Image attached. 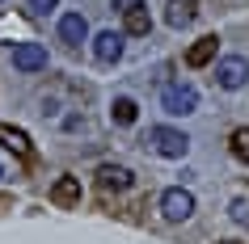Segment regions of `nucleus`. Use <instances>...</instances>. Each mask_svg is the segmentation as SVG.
<instances>
[{"label": "nucleus", "instance_id": "obj_17", "mask_svg": "<svg viewBox=\"0 0 249 244\" xmlns=\"http://www.w3.org/2000/svg\"><path fill=\"white\" fill-rule=\"evenodd\" d=\"M59 9V0H30V13L34 17H47V13H55Z\"/></svg>", "mask_w": 249, "mask_h": 244}, {"label": "nucleus", "instance_id": "obj_20", "mask_svg": "<svg viewBox=\"0 0 249 244\" xmlns=\"http://www.w3.org/2000/svg\"><path fill=\"white\" fill-rule=\"evenodd\" d=\"M0 177H4V168H0Z\"/></svg>", "mask_w": 249, "mask_h": 244}, {"label": "nucleus", "instance_id": "obj_1", "mask_svg": "<svg viewBox=\"0 0 249 244\" xmlns=\"http://www.w3.org/2000/svg\"><path fill=\"white\" fill-rule=\"evenodd\" d=\"M148 143H152V152L165 156V160H182L190 152V135L178 127H152L148 130Z\"/></svg>", "mask_w": 249, "mask_h": 244}, {"label": "nucleus", "instance_id": "obj_16", "mask_svg": "<svg viewBox=\"0 0 249 244\" xmlns=\"http://www.w3.org/2000/svg\"><path fill=\"white\" fill-rule=\"evenodd\" d=\"M228 215H232V223H249V198H232Z\"/></svg>", "mask_w": 249, "mask_h": 244}, {"label": "nucleus", "instance_id": "obj_4", "mask_svg": "<svg viewBox=\"0 0 249 244\" xmlns=\"http://www.w3.org/2000/svg\"><path fill=\"white\" fill-rule=\"evenodd\" d=\"M160 215L169 219V223H186V219L195 215V194L182 190V185H169V190L160 194Z\"/></svg>", "mask_w": 249, "mask_h": 244}, {"label": "nucleus", "instance_id": "obj_18", "mask_svg": "<svg viewBox=\"0 0 249 244\" xmlns=\"http://www.w3.org/2000/svg\"><path fill=\"white\" fill-rule=\"evenodd\" d=\"M110 4H114L118 13H127V9H131V4H140V0H110Z\"/></svg>", "mask_w": 249, "mask_h": 244}, {"label": "nucleus", "instance_id": "obj_3", "mask_svg": "<svg viewBox=\"0 0 249 244\" xmlns=\"http://www.w3.org/2000/svg\"><path fill=\"white\" fill-rule=\"evenodd\" d=\"M215 84L224 93H236L249 84V59L245 55H224L220 64H215Z\"/></svg>", "mask_w": 249, "mask_h": 244}, {"label": "nucleus", "instance_id": "obj_5", "mask_svg": "<svg viewBox=\"0 0 249 244\" xmlns=\"http://www.w3.org/2000/svg\"><path fill=\"white\" fill-rule=\"evenodd\" d=\"M17 72H42L47 67V47L42 42H13V51H9Z\"/></svg>", "mask_w": 249, "mask_h": 244}, {"label": "nucleus", "instance_id": "obj_13", "mask_svg": "<svg viewBox=\"0 0 249 244\" xmlns=\"http://www.w3.org/2000/svg\"><path fill=\"white\" fill-rule=\"evenodd\" d=\"M0 143H4L13 156H30V135H26L21 127H9V122H0Z\"/></svg>", "mask_w": 249, "mask_h": 244}, {"label": "nucleus", "instance_id": "obj_7", "mask_svg": "<svg viewBox=\"0 0 249 244\" xmlns=\"http://www.w3.org/2000/svg\"><path fill=\"white\" fill-rule=\"evenodd\" d=\"M93 59L97 64H118L123 59V34L118 30H102V34H93Z\"/></svg>", "mask_w": 249, "mask_h": 244}, {"label": "nucleus", "instance_id": "obj_2", "mask_svg": "<svg viewBox=\"0 0 249 244\" xmlns=\"http://www.w3.org/2000/svg\"><path fill=\"white\" fill-rule=\"evenodd\" d=\"M160 110L173 118H186L198 110V89L195 84H165L160 89Z\"/></svg>", "mask_w": 249, "mask_h": 244}, {"label": "nucleus", "instance_id": "obj_14", "mask_svg": "<svg viewBox=\"0 0 249 244\" xmlns=\"http://www.w3.org/2000/svg\"><path fill=\"white\" fill-rule=\"evenodd\" d=\"M51 202L76 206V202H80V181H76V177H59V181L51 185Z\"/></svg>", "mask_w": 249, "mask_h": 244}, {"label": "nucleus", "instance_id": "obj_19", "mask_svg": "<svg viewBox=\"0 0 249 244\" xmlns=\"http://www.w3.org/2000/svg\"><path fill=\"white\" fill-rule=\"evenodd\" d=\"M220 244H241V240H220Z\"/></svg>", "mask_w": 249, "mask_h": 244}, {"label": "nucleus", "instance_id": "obj_15", "mask_svg": "<svg viewBox=\"0 0 249 244\" xmlns=\"http://www.w3.org/2000/svg\"><path fill=\"white\" fill-rule=\"evenodd\" d=\"M228 152H232V160L249 164V127H236V130H232V139H228Z\"/></svg>", "mask_w": 249, "mask_h": 244}, {"label": "nucleus", "instance_id": "obj_6", "mask_svg": "<svg viewBox=\"0 0 249 244\" xmlns=\"http://www.w3.org/2000/svg\"><path fill=\"white\" fill-rule=\"evenodd\" d=\"M131 185H135V173L127 164H102V168H97V190L123 194V190H131Z\"/></svg>", "mask_w": 249, "mask_h": 244}, {"label": "nucleus", "instance_id": "obj_9", "mask_svg": "<svg viewBox=\"0 0 249 244\" xmlns=\"http://www.w3.org/2000/svg\"><path fill=\"white\" fill-rule=\"evenodd\" d=\"M195 17H198V4H195V0H169V9H165V26H169V30H186V26H195Z\"/></svg>", "mask_w": 249, "mask_h": 244}, {"label": "nucleus", "instance_id": "obj_10", "mask_svg": "<svg viewBox=\"0 0 249 244\" xmlns=\"http://www.w3.org/2000/svg\"><path fill=\"white\" fill-rule=\"evenodd\" d=\"M148 30H152V13H148V4H131L127 13H123V34H131V38H144Z\"/></svg>", "mask_w": 249, "mask_h": 244}, {"label": "nucleus", "instance_id": "obj_12", "mask_svg": "<svg viewBox=\"0 0 249 244\" xmlns=\"http://www.w3.org/2000/svg\"><path fill=\"white\" fill-rule=\"evenodd\" d=\"M135 118H140V105L131 97H114L110 101V122L114 127H135Z\"/></svg>", "mask_w": 249, "mask_h": 244}, {"label": "nucleus", "instance_id": "obj_8", "mask_svg": "<svg viewBox=\"0 0 249 244\" xmlns=\"http://www.w3.org/2000/svg\"><path fill=\"white\" fill-rule=\"evenodd\" d=\"M59 42H68V47L89 42V21H85V13H64L59 17Z\"/></svg>", "mask_w": 249, "mask_h": 244}, {"label": "nucleus", "instance_id": "obj_11", "mask_svg": "<svg viewBox=\"0 0 249 244\" xmlns=\"http://www.w3.org/2000/svg\"><path fill=\"white\" fill-rule=\"evenodd\" d=\"M215 51H220V38L215 34H207V38H198L190 51H186V64L190 67H207L211 59H215Z\"/></svg>", "mask_w": 249, "mask_h": 244}]
</instances>
